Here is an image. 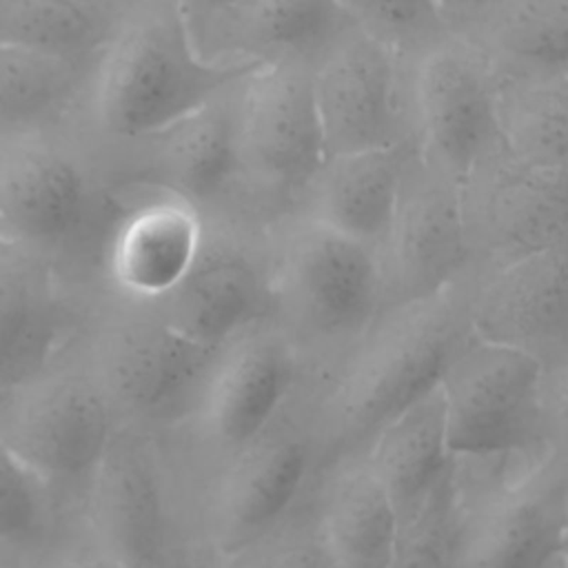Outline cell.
<instances>
[{"instance_id":"obj_27","label":"cell","mask_w":568,"mask_h":568,"mask_svg":"<svg viewBox=\"0 0 568 568\" xmlns=\"http://www.w3.org/2000/svg\"><path fill=\"white\" fill-rule=\"evenodd\" d=\"M140 0H0V42L100 58Z\"/></svg>"},{"instance_id":"obj_13","label":"cell","mask_w":568,"mask_h":568,"mask_svg":"<svg viewBox=\"0 0 568 568\" xmlns=\"http://www.w3.org/2000/svg\"><path fill=\"white\" fill-rule=\"evenodd\" d=\"M473 273L568 240V166L530 160L499 135L459 180Z\"/></svg>"},{"instance_id":"obj_37","label":"cell","mask_w":568,"mask_h":568,"mask_svg":"<svg viewBox=\"0 0 568 568\" xmlns=\"http://www.w3.org/2000/svg\"><path fill=\"white\" fill-rule=\"evenodd\" d=\"M559 566H561V568H568V530H566V539H564V546H561Z\"/></svg>"},{"instance_id":"obj_28","label":"cell","mask_w":568,"mask_h":568,"mask_svg":"<svg viewBox=\"0 0 568 568\" xmlns=\"http://www.w3.org/2000/svg\"><path fill=\"white\" fill-rule=\"evenodd\" d=\"M78 539L73 515L0 437V561H42Z\"/></svg>"},{"instance_id":"obj_18","label":"cell","mask_w":568,"mask_h":568,"mask_svg":"<svg viewBox=\"0 0 568 568\" xmlns=\"http://www.w3.org/2000/svg\"><path fill=\"white\" fill-rule=\"evenodd\" d=\"M122 209L100 255V293L155 304L191 268L206 229L204 211L189 197L153 184H120Z\"/></svg>"},{"instance_id":"obj_34","label":"cell","mask_w":568,"mask_h":568,"mask_svg":"<svg viewBox=\"0 0 568 568\" xmlns=\"http://www.w3.org/2000/svg\"><path fill=\"white\" fill-rule=\"evenodd\" d=\"M541 442L568 455V346L539 362Z\"/></svg>"},{"instance_id":"obj_30","label":"cell","mask_w":568,"mask_h":568,"mask_svg":"<svg viewBox=\"0 0 568 568\" xmlns=\"http://www.w3.org/2000/svg\"><path fill=\"white\" fill-rule=\"evenodd\" d=\"M497 120L513 151L568 166V69H497Z\"/></svg>"},{"instance_id":"obj_17","label":"cell","mask_w":568,"mask_h":568,"mask_svg":"<svg viewBox=\"0 0 568 568\" xmlns=\"http://www.w3.org/2000/svg\"><path fill=\"white\" fill-rule=\"evenodd\" d=\"M326 155L408 138L406 55L346 24L311 64Z\"/></svg>"},{"instance_id":"obj_3","label":"cell","mask_w":568,"mask_h":568,"mask_svg":"<svg viewBox=\"0 0 568 568\" xmlns=\"http://www.w3.org/2000/svg\"><path fill=\"white\" fill-rule=\"evenodd\" d=\"M253 67L202 58L173 0H140L102 51L75 126L106 164Z\"/></svg>"},{"instance_id":"obj_8","label":"cell","mask_w":568,"mask_h":568,"mask_svg":"<svg viewBox=\"0 0 568 568\" xmlns=\"http://www.w3.org/2000/svg\"><path fill=\"white\" fill-rule=\"evenodd\" d=\"M120 426L78 337L0 393V437L53 490L78 528L89 486Z\"/></svg>"},{"instance_id":"obj_10","label":"cell","mask_w":568,"mask_h":568,"mask_svg":"<svg viewBox=\"0 0 568 568\" xmlns=\"http://www.w3.org/2000/svg\"><path fill=\"white\" fill-rule=\"evenodd\" d=\"M80 539L109 566L189 561L186 501L162 439L118 428L80 508Z\"/></svg>"},{"instance_id":"obj_11","label":"cell","mask_w":568,"mask_h":568,"mask_svg":"<svg viewBox=\"0 0 568 568\" xmlns=\"http://www.w3.org/2000/svg\"><path fill=\"white\" fill-rule=\"evenodd\" d=\"M302 373L297 348L271 317L224 342L191 419L164 442L182 493L202 473L255 439L288 402Z\"/></svg>"},{"instance_id":"obj_2","label":"cell","mask_w":568,"mask_h":568,"mask_svg":"<svg viewBox=\"0 0 568 568\" xmlns=\"http://www.w3.org/2000/svg\"><path fill=\"white\" fill-rule=\"evenodd\" d=\"M122 189L75 124L0 133V235L100 293V255Z\"/></svg>"},{"instance_id":"obj_5","label":"cell","mask_w":568,"mask_h":568,"mask_svg":"<svg viewBox=\"0 0 568 568\" xmlns=\"http://www.w3.org/2000/svg\"><path fill=\"white\" fill-rule=\"evenodd\" d=\"M78 344L122 426L171 442L191 419L220 346L200 344L153 308L93 295Z\"/></svg>"},{"instance_id":"obj_32","label":"cell","mask_w":568,"mask_h":568,"mask_svg":"<svg viewBox=\"0 0 568 568\" xmlns=\"http://www.w3.org/2000/svg\"><path fill=\"white\" fill-rule=\"evenodd\" d=\"M346 18L386 42L402 55H413L444 33L448 24L433 0H335Z\"/></svg>"},{"instance_id":"obj_6","label":"cell","mask_w":568,"mask_h":568,"mask_svg":"<svg viewBox=\"0 0 568 568\" xmlns=\"http://www.w3.org/2000/svg\"><path fill=\"white\" fill-rule=\"evenodd\" d=\"M459 537L453 566L559 568L568 530V455L455 457Z\"/></svg>"},{"instance_id":"obj_9","label":"cell","mask_w":568,"mask_h":568,"mask_svg":"<svg viewBox=\"0 0 568 568\" xmlns=\"http://www.w3.org/2000/svg\"><path fill=\"white\" fill-rule=\"evenodd\" d=\"M326 158L311 64L253 67L235 93V200L262 222L297 211Z\"/></svg>"},{"instance_id":"obj_36","label":"cell","mask_w":568,"mask_h":568,"mask_svg":"<svg viewBox=\"0 0 568 568\" xmlns=\"http://www.w3.org/2000/svg\"><path fill=\"white\" fill-rule=\"evenodd\" d=\"M173 2L182 11L186 27H193V24L202 22L204 18H209V16L217 13L220 9H224L233 0H173Z\"/></svg>"},{"instance_id":"obj_14","label":"cell","mask_w":568,"mask_h":568,"mask_svg":"<svg viewBox=\"0 0 568 568\" xmlns=\"http://www.w3.org/2000/svg\"><path fill=\"white\" fill-rule=\"evenodd\" d=\"M539 359L468 333L439 375L446 439L455 457H493L541 446Z\"/></svg>"},{"instance_id":"obj_22","label":"cell","mask_w":568,"mask_h":568,"mask_svg":"<svg viewBox=\"0 0 568 568\" xmlns=\"http://www.w3.org/2000/svg\"><path fill=\"white\" fill-rule=\"evenodd\" d=\"M346 24L351 20L335 0H233L189 33L211 62L313 64Z\"/></svg>"},{"instance_id":"obj_26","label":"cell","mask_w":568,"mask_h":568,"mask_svg":"<svg viewBox=\"0 0 568 568\" xmlns=\"http://www.w3.org/2000/svg\"><path fill=\"white\" fill-rule=\"evenodd\" d=\"M364 453L402 521L453 466L439 386L435 384L388 419Z\"/></svg>"},{"instance_id":"obj_23","label":"cell","mask_w":568,"mask_h":568,"mask_svg":"<svg viewBox=\"0 0 568 568\" xmlns=\"http://www.w3.org/2000/svg\"><path fill=\"white\" fill-rule=\"evenodd\" d=\"M313 497L333 566L390 568L397 513L366 453H348L317 468Z\"/></svg>"},{"instance_id":"obj_31","label":"cell","mask_w":568,"mask_h":568,"mask_svg":"<svg viewBox=\"0 0 568 568\" xmlns=\"http://www.w3.org/2000/svg\"><path fill=\"white\" fill-rule=\"evenodd\" d=\"M459 537V506L453 466L439 484L397 521L393 566H453Z\"/></svg>"},{"instance_id":"obj_1","label":"cell","mask_w":568,"mask_h":568,"mask_svg":"<svg viewBox=\"0 0 568 568\" xmlns=\"http://www.w3.org/2000/svg\"><path fill=\"white\" fill-rule=\"evenodd\" d=\"M468 277L450 288L390 306L328 364L297 384L317 464L359 453L375 433L430 390L453 351L473 331Z\"/></svg>"},{"instance_id":"obj_19","label":"cell","mask_w":568,"mask_h":568,"mask_svg":"<svg viewBox=\"0 0 568 568\" xmlns=\"http://www.w3.org/2000/svg\"><path fill=\"white\" fill-rule=\"evenodd\" d=\"M240 80L109 160L111 178L118 184L171 189L195 202L204 213L229 211L237 180L235 93Z\"/></svg>"},{"instance_id":"obj_29","label":"cell","mask_w":568,"mask_h":568,"mask_svg":"<svg viewBox=\"0 0 568 568\" xmlns=\"http://www.w3.org/2000/svg\"><path fill=\"white\" fill-rule=\"evenodd\" d=\"M462 33L501 71L568 69V0H493Z\"/></svg>"},{"instance_id":"obj_16","label":"cell","mask_w":568,"mask_h":568,"mask_svg":"<svg viewBox=\"0 0 568 568\" xmlns=\"http://www.w3.org/2000/svg\"><path fill=\"white\" fill-rule=\"evenodd\" d=\"M377 255L386 308L437 295L473 273L459 180L415 149Z\"/></svg>"},{"instance_id":"obj_21","label":"cell","mask_w":568,"mask_h":568,"mask_svg":"<svg viewBox=\"0 0 568 568\" xmlns=\"http://www.w3.org/2000/svg\"><path fill=\"white\" fill-rule=\"evenodd\" d=\"M473 333L546 359L568 346V240L468 275Z\"/></svg>"},{"instance_id":"obj_35","label":"cell","mask_w":568,"mask_h":568,"mask_svg":"<svg viewBox=\"0 0 568 568\" xmlns=\"http://www.w3.org/2000/svg\"><path fill=\"white\" fill-rule=\"evenodd\" d=\"M450 31H466L493 0H433Z\"/></svg>"},{"instance_id":"obj_12","label":"cell","mask_w":568,"mask_h":568,"mask_svg":"<svg viewBox=\"0 0 568 568\" xmlns=\"http://www.w3.org/2000/svg\"><path fill=\"white\" fill-rule=\"evenodd\" d=\"M406 115L413 149L462 180L501 135L497 64L470 36L444 33L406 58Z\"/></svg>"},{"instance_id":"obj_24","label":"cell","mask_w":568,"mask_h":568,"mask_svg":"<svg viewBox=\"0 0 568 568\" xmlns=\"http://www.w3.org/2000/svg\"><path fill=\"white\" fill-rule=\"evenodd\" d=\"M413 142L331 153L313 175L297 211L373 248L386 237Z\"/></svg>"},{"instance_id":"obj_15","label":"cell","mask_w":568,"mask_h":568,"mask_svg":"<svg viewBox=\"0 0 568 568\" xmlns=\"http://www.w3.org/2000/svg\"><path fill=\"white\" fill-rule=\"evenodd\" d=\"M204 215V240L191 268L149 308L186 337L222 346L246 326L271 317L268 222L237 211Z\"/></svg>"},{"instance_id":"obj_25","label":"cell","mask_w":568,"mask_h":568,"mask_svg":"<svg viewBox=\"0 0 568 568\" xmlns=\"http://www.w3.org/2000/svg\"><path fill=\"white\" fill-rule=\"evenodd\" d=\"M98 60L0 42V133L75 124Z\"/></svg>"},{"instance_id":"obj_33","label":"cell","mask_w":568,"mask_h":568,"mask_svg":"<svg viewBox=\"0 0 568 568\" xmlns=\"http://www.w3.org/2000/svg\"><path fill=\"white\" fill-rule=\"evenodd\" d=\"M313 481L297 504L233 566H333L317 521Z\"/></svg>"},{"instance_id":"obj_7","label":"cell","mask_w":568,"mask_h":568,"mask_svg":"<svg viewBox=\"0 0 568 568\" xmlns=\"http://www.w3.org/2000/svg\"><path fill=\"white\" fill-rule=\"evenodd\" d=\"M317 448L295 388L275 419L184 488L195 559L233 566L306 493Z\"/></svg>"},{"instance_id":"obj_20","label":"cell","mask_w":568,"mask_h":568,"mask_svg":"<svg viewBox=\"0 0 568 568\" xmlns=\"http://www.w3.org/2000/svg\"><path fill=\"white\" fill-rule=\"evenodd\" d=\"M93 295L44 255L0 235V393L80 335Z\"/></svg>"},{"instance_id":"obj_4","label":"cell","mask_w":568,"mask_h":568,"mask_svg":"<svg viewBox=\"0 0 568 568\" xmlns=\"http://www.w3.org/2000/svg\"><path fill=\"white\" fill-rule=\"evenodd\" d=\"M266 242L271 320L304 371L335 359L386 311L377 248L304 211L271 220Z\"/></svg>"}]
</instances>
